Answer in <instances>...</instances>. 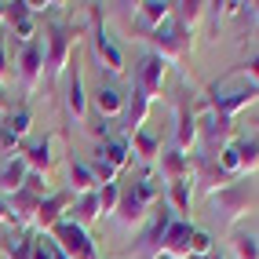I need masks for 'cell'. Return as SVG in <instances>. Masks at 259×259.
Returning <instances> with one entry per match:
<instances>
[{"label": "cell", "mask_w": 259, "mask_h": 259, "mask_svg": "<svg viewBox=\"0 0 259 259\" xmlns=\"http://www.w3.org/2000/svg\"><path fill=\"white\" fill-rule=\"evenodd\" d=\"M66 176H70V194H77V197L95 194V190H99V183H95V176H92V168L84 164V161H73V157H70V164H66Z\"/></svg>", "instance_id": "cell-20"}, {"label": "cell", "mask_w": 259, "mask_h": 259, "mask_svg": "<svg viewBox=\"0 0 259 259\" xmlns=\"http://www.w3.org/2000/svg\"><path fill=\"white\" fill-rule=\"evenodd\" d=\"M40 201H44V197L29 194V190L22 186L19 194H11V197H8V212H11V219H8V223H15V227H33V219H37Z\"/></svg>", "instance_id": "cell-13"}, {"label": "cell", "mask_w": 259, "mask_h": 259, "mask_svg": "<svg viewBox=\"0 0 259 259\" xmlns=\"http://www.w3.org/2000/svg\"><path fill=\"white\" fill-rule=\"evenodd\" d=\"M179 215L168 208V201H161V212H153V223H150V230L143 234V241H139V248L150 255V259H157L161 255V248H164V237H168V230H171V223H176Z\"/></svg>", "instance_id": "cell-6"}, {"label": "cell", "mask_w": 259, "mask_h": 259, "mask_svg": "<svg viewBox=\"0 0 259 259\" xmlns=\"http://www.w3.org/2000/svg\"><path fill=\"white\" fill-rule=\"evenodd\" d=\"M11 212H8V197H0V223H8Z\"/></svg>", "instance_id": "cell-36"}, {"label": "cell", "mask_w": 259, "mask_h": 259, "mask_svg": "<svg viewBox=\"0 0 259 259\" xmlns=\"http://www.w3.org/2000/svg\"><path fill=\"white\" fill-rule=\"evenodd\" d=\"M146 208H150V204L135 194V186H132V190H120V201H117L113 219H117L124 230H132V227H139V223L146 219Z\"/></svg>", "instance_id": "cell-12"}, {"label": "cell", "mask_w": 259, "mask_h": 259, "mask_svg": "<svg viewBox=\"0 0 259 259\" xmlns=\"http://www.w3.org/2000/svg\"><path fill=\"white\" fill-rule=\"evenodd\" d=\"M19 77H22V88L26 92H37V84L44 77V44L40 40H33L22 48V55H19Z\"/></svg>", "instance_id": "cell-8"}, {"label": "cell", "mask_w": 259, "mask_h": 259, "mask_svg": "<svg viewBox=\"0 0 259 259\" xmlns=\"http://www.w3.org/2000/svg\"><path fill=\"white\" fill-rule=\"evenodd\" d=\"M33 259H51V245H48L44 237L37 241V245H33Z\"/></svg>", "instance_id": "cell-35"}, {"label": "cell", "mask_w": 259, "mask_h": 259, "mask_svg": "<svg viewBox=\"0 0 259 259\" xmlns=\"http://www.w3.org/2000/svg\"><path fill=\"white\" fill-rule=\"evenodd\" d=\"M26 176H29V168H26V161H22V153L8 157V161H4V168H0V197L19 194V190L26 186Z\"/></svg>", "instance_id": "cell-15"}, {"label": "cell", "mask_w": 259, "mask_h": 259, "mask_svg": "<svg viewBox=\"0 0 259 259\" xmlns=\"http://www.w3.org/2000/svg\"><path fill=\"white\" fill-rule=\"evenodd\" d=\"M230 248H234V259H259V237L237 230V234L230 237Z\"/></svg>", "instance_id": "cell-29"}, {"label": "cell", "mask_w": 259, "mask_h": 259, "mask_svg": "<svg viewBox=\"0 0 259 259\" xmlns=\"http://www.w3.org/2000/svg\"><path fill=\"white\" fill-rule=\"evenodd\" d=\"M117 201H120V186H117V183L99 186V212H102V215H113V212H117Z\"/></svg>", "instance_id": "cell-31"}, {"label": "cell", "mask_w": 259, "mask_h": 259, "mask_svg": "<svg viewBox=\"0 0 259 259\" xmlns=\"http://www.w3.org/2000/svg\"><path fill=\"white\" fill-rule=\"evenodd\" d=\"M255 99H259V88H255V84L237 80V88H227V80H219L215 88H212V113L230 124V120L245 110V106H252Z\"/></svg>", "instance_id": "cell-1"}, {"label": "cell", "mask_w": 259, "mask_h": 259, "mask_svg": "<svg viewBox=\"0 0 259 259\" xmlns=\"http://www.w3.org/2000/svg\"><path fill=\"white\" fill-rule=\"evenodd\" d=\"M66 106H70V117L80 120L88 117V95H84V73H80V66L73 62V70H70V84H66Z\"/></svg>", "instance_id": "cell-16"}, {"label": "cell", "mask_w": 259, "mask_h": 259, "mask_svg": "<svg viewBox=\"0 0 259 259\" xmlns=\"http://www.w3.org/2000/svg\"><path fill=\"white\" fill-rule=\"evenodd\" d=\"M161 179L164 183H179V179H190V161L183 150H161Z\"/></svg>", "instance_id": "cell-18"}, {"label": "cell", "mask_w": 259, "mask_h": 259, "mask_svg": "<svg viewBox=\"0 0 259 259\" xmlns=\"http://www.w3.org/2000/svg\"><path fill=\"white\" fill-rule=\"evenodd\" d=\"M128 146H132V153H139L143 161H157L161 157V139H157V135H150L146 128L135 132L132 139H128Z\"/></svg>", "instance_id": "cell-24"}, {"label": "cell", "mask_w": 259, "mask_h": 259, "mask_svg": "<svg viewBox=\"0 0 259 259\" xmlns=\"http://www.w3.org/2000/svg\"><path fill=\"white\" fill-rule=\"evenodd\" d=\"M8 19V4H0V22H4Z\"/></svg>", "instance_id": "cell-39"}, {"label": "cell", "mask_w": 259, "mask_h": 259, "mask_svg": "<svg viewBox=\"0 0 259 259\" xmlns=\"http://www.w3.org/2000/svg\"><path fill=\"white\" fill-rule=\"evenodd\" d=\"M252 124H255V128H259V117H255V120H252Z\"/></svg>", "instance_id": "cell-42"}, {"label": "cell", "mask_w": 259, "mask_h": 259, "mask_svg": "<svg viewBox=\"0 0 259 259\" xmlns=\"http://www.w3.org/2000/svg\"><path fill=\"white\" fill-rule=\"evenodd\" d=\"M208 259H227V255H219V252H212V255H208Z\"/></svg>", "instance_id": "cell-41"}, {"label": "cell", "mask_w": 259, "mask_h": 259, "mask_svg": "<svg viewBox=\"0 0 259 259\" xmlns=\"http://www.w3.org/2000/svg\"><path fill=\"white\" fill-rule=\"evenodd\" d=\"M51 234V241L70 255V259H99V252H95V241L88 237V230L80 227V223H73L70 215H66L62 223H55V227L48 230Z\"/></svg>", "instance_id": "cell-2"}, {"label": "cell", "mask_w": 259, "mask_h": 259, "mask_svg": "<svg viewBox=\"0 0 259 259\" xmlns=\"http://www.w3.org/2000/svg\"><path fill=\"white\" fill-rule=\"evenodd\" d=\"M22 161L29 171H40V176H48V168H51V139H37V143H29L26 153H22Z\"/></svg>", "instance_id": "cell-22"}, {"label": "cell", "mask_w": 259, "mask_h": 259, "mask_svg": "<svg viewBox=\"0 0 259 259\" xmlns=\"http://www.w3.org/2000/svg\"><path fill=\"white\" fill-rule=\"evenodd\" d=\"M135 15H139V26H146V29L153 33L157 26H164V22L171 19V4H164V0H143Z\"/></svg>", "instance_id": "cell-21"}, {"label": "cell", "mask_w": 259, "mask_h": 259, "mask_svg": "<svg viewBox=\"0 0 259 259\" xmlns=\"http://www.w3.org/2000/svg\"><path fill=\"white\" fill-rule=\"evenodd\" d=\"M248 204H252V197H248V190L241 186V183H223L215 194H212V215L223 223V227H230L234 219H241L248 212Z\"/></svg>", "instance_id": "cell-5"}, {"label": "cell", "mask_w": 259, "mask_h": 259, "mask_svg": "<svg viewBox=\"0 0 259 259\" xmlns=\"http://www.w3.org/2000/svg\"><path fill=\"white\" fill-rule=\"evenodd\" d=\"M95 113L102 117V120H106V117H117V113H124V95H120L117 88H113V84H99V92H95Z\"/></svg>", "instance_id": "cell-19"}, {"label": "cell", "mask_w": 259, "mask_h": 259, "mask_svg": "<svg viewBox=\"0 0 259 259\" xmlns=\"http://www.w3.org/2000/svg\"><path fill=\"white\" fill-rule=\"evenodd\" d=\"M164 70H168V62L157 59V55L150 51V55H143L139 70H135V84H139V88H143L150 99H157L161 88H164Z\"/></svg>", "instance_id": "cell-9"}, {"label": "cell", "mask_w": 259, "mask_h": 259, "mask_svg": "<svg viewBox=\"0 0 259 259\" xmlns=\"http://www.w3.org/2000/svg\"><path fill=\"white\" fill-rule=\"evenodd\" d=\"M168 208L176 212V215H186L190 212V179L168 183Z\"/></svg>", "instance_id": "cell-28"}, {"label": "cell", "mask_w": 259, "mask_h": 259, "mask_svg": "<svg viewBox=\"0 0 259 259\" xmlns=\"http://www.w3.org/2000/svg\"><path fill=\"white\" fill-rule=\"evenodd\" d=\"M215 248H212V234H204V230H194V237H190V259H208Z\"/></svg>", "instance_id": "cell-32"}, {"label": "cell", "mask_w": 259, "mask_h": 259, "mask_svg": "<svg viewBox=\"0 0 259 259\" xmlns=\"http://www.w3.org/2000/svg\"><path fill=\"white\" fill-rule=\"evenodd\" d=\"M150 102H153V99L139 88V84H135V88H132V102H124V110H128V117H124V135H128V139H132L135 132H143V128H146Z\"/></svg>", "instance_id": "cell-14"}, {"label": "cell", "mask_w": 259, "mask_h": 259, "mask_svg": "<svg viewBox=\"0 0 259 259\" xmlns=\"http://www.w3.org/2000/svg\"><path fill=\"white\" fill-rule=\"evenodd\" d=\"M157 259H164V255H157Z\"/></svg>", "instance_id": "cell-43"}, {"label": "cell", "mask_w": 259, "mask_h": 259, "mask_svg": "<svg viewBox=\"0 0 259 259\" xmlns=\"http://www.w3.org/2000/svg\"><path fill=\"white\" fill-rule=\"evenodd\" d=\"M4 73H8V55H4V44H0V80H4Z\"/></svg>", "instance_id": "cell-38"}, {"label": "cell", "mask_w": 259, "mask_h": 259, "mask_svg": "<svg viewBox=\"0 0 259 259\" xmlns=\"http://www.w3.org/2000/svg\"><path fill=\"white\" fill-rule=\"evenodd\" d=\"M241 80H248V84H255V88H259V55L241 66Z\"/></svg>", "instance_id": "cell-34"}, {"label": "cell", "mask_w": 259, "mask_h": 259, "mask_svg": "<svg viewBox=\"0 0 259 259\" xmlns=\"http://www.w3.org/2000/svg\"><path fill=\"white\" fill-rule=\"evenodd\" d=\"M197 143V117L190 113L186 106H179V124H176V150H190Z\"/></svg>", "instance_id": "cell-23"}, {"label": "cell", "mask_w": 259, "mask_h": 259, "mask_svg": "<svg viewBox=\"0 0 259 259\" xmlns=\"http://www.w3.org/2000/svg\"><path fill=\"white\" fill-rule=\"evenodd\" d=\"M0 110H8V99H4V95H0Z\"/></svg>", "instance_id": "cell-40"}, {"label": "cell", "mask_w": 259, "mask_h": 259, "mask_svg": "<svg viewBox=\"0 0 259 259\" xmlns=\"http://www.w3.org/2000/svg\"><path fill=\"white\" fill-rule=\"evenodd\" d=\"M70 219H73V223H80V227H88V223L102 219V212H99V190H95V194H84V197H77V204H73Z\"/></svg>", "instance_id": "cell-25"}, {"label": "cell", "mask_w": 259, "mask_h": 259, "mask_svg": "<svg viewBox=\"0 0 259 259\" xmlns=\"http://www.w3.org/2000/svg\"><path fill=\"white\" fill-rule=\"evenodd\" d=\"M26 132H29V113L26 110L8 113V124H4V132H0V146H4L8 153H15V146L26 139Z\"/></svg>", "instance_id": "cell-17"}, {"label": "cell", "mask_w": 259, "mask_h": 259, "mask_svg": "<svg viewBox=\"0 0 259 259\" xmlns=\"http://www.w3.org/2000/svg\"><path fill=\"white\" fill-rule=\"evenodd\" d=\"M234 146H237V157H241V176H245V171L252 176L259 168V139L255 135H245V139H237Z\"/></svg>", "instance_id": "cell-27"}, {"label": "cell", "mask_w": 259, "mask_h": 259, "mask_svg": "<svg viewBox=\"0 0 259 259\" xmlns=\"http://www.w3.org/2000/svg\"><path fill=\"white\" fill-rule=\"evenodd\" d=\"M92 176H95V183H102V186H106V183H117V168L110 164V161H102L99 157V153H95V157H92Z\"/></svg>", "instance_id": "cell-33"}, {"label": "cell", "mask_w": 259, "mask_h": 259, "mask_svg": "<svg viewBox=\"0 0 259 259\" xmlns=\"http://www.w3.org/2000/svg\"><path fill=\"white\" fill-rule=\"evenodd\" d=\"M70 51H73V33L70 26L55 22L44 37V70H48V80H59V73L70 66Z\"/></svg>", "instance_id": "cell-3"}, {"label": "cell", "mask_w": 259, "mask_h": 259, "mask_svg": "<svg viewBox=\"0 0 259 259\" xmlns=\"http://www.w3.org/2000/svg\"><path fill=\"white\" fill-rule=\"evenodd\" d=\"M92 44H95L99 70H106L110 77H120V73H124V55H120V48L110 40V33L102 29V26H95V33H92Z\"/></svg>", "instance_id": "cell-7"}, {"label": "cell", "mask_w": 259, "mask_h": 259, "mask_svg": "<svg viewBox=\"0 0 259 259\" xmlns=\"http://www.w3.org/2000/svg\"><path fill=\"white\" fill-rule=\"evenodd\" d=\"M66 204H70V190H55V194H48L37 208V219H33V227L37 230H51L55 223L66 219Z\"/></svg>", "instance_id": "cell-11"}, {"label": "cell", "mask_w": 259, "mask_h": 259, "mask_svg": "<svg viewBox=\"0 0 259 259\" xmlns=\"http://www.w3.org/2000/svg\"><path fill=\"white\" fill-rule=\"evenodd\" d=\"M48 245H51V259H70V255H66V252L55 245V241H48Z\"/></svg>", "instance_id": "cell-37"}, {"label": "cell", "mask_w": 259, "mask_h": 259, "mask_svg": "<svg viewBox=\"0 0 259 259\" xmlns=\"http://www.w3.org/2000/svg\"><path fill=\"white\" fill-rule=\"evenodd\" d=\"M194 223L190 219H176L171 223V230H168V237H164V248H161V255L164 259H190V237H194Z\"/></svg>", "instance_id": "cell-10"}, {"label": "cell", "mask_w": 259, "mask_h": 259, "mask_svg": "<svg viewBox=\"0 0 259 259\" xmlns=\"http://www.w3.org/2000/svg\"><path fill=\"white\" fill-rule=\"evenodd\" d=\"M33 245H37V237H33V234L8 237V259H33Z\"/></svg>", "instance_id": "cell-30"}, {"label": "cell", "mask_w": 259, "mask_h": 259, "mask_svg": "<svg viewBox=\"0 0 259 259\" xmlns=\"http://www.w3.org/2000/svg\"><path fill=\"white\" fill-rule=\"evenodd\" d=\"M153 40V55L164 59V62H179L186 51H190V29H183L176 19H168L164 26H157L150 33Z\"/></svg>", "instance_id": "cell-4"}, {"label": "cell", "mask_w": 259, "mask_h": 259, "mask_svg": "<svg viewBox=\"0 0 259 259\" xmlns=\"http://www.w3.org/2000/svg\"><path fill=\"white\" fill-rule=\"evenodd\" d=\"M95 153H99L102 161H110V164L120 171V168L128 164V153H132V146H128V139H110V143H102Z\"/></svg>", "instance_id": "cell-26"}]
</instances>
